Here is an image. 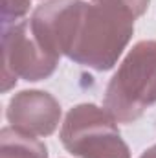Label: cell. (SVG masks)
Listing matches in <instances>:
<instances>
[{"label":"cell","mask_w":156,"mask_h":158,"mask_svg":"<svg viewBox=\"0 0 156 158\" xmlns=\"http://www.w3.org/2000/svg\"><path fill=\"white\" fill-rule=\"evenodd\" d=\"M31 0H2V26L17 24L28 11H30Z\"/></svg>","instance_id":"cell-8"},{"label":"cell","mask_w":156,"mask_h":158,"mask_svg":"<svg viewBox=\"0 0 156 158\" xmlns=\"http://www.w3.org/2000/svg\"><path fill=\"white\" fill-rule=\"evenodd\" d=\"M151 0H90L79 26L68 59L105 72L114 68L132 39L134 20L140 19Z\"/></svg>","instance_id":"cell-1"},{"label":"cell","mask_w":156,"mask_h":158,"mask_svg":"<svg viewBox=\"0 0 156 158\" xmlns=\"http://www.w3.org/2000/svg\"><path fill=\"white\" fill-rule=\"evenodd\" d=\"M156 103V40H140L110 77L103 109L117 123H132Z\"/></svg>","instance_id":"cell-2"},{"label":"cell","mask_w":156,"mask_h":158,"mask_svg":"<svg viewBox=\"0 0 156 158\" xmlns=\"http://www.w3.org/2000/svg\"><path fill=\"white\" fill-rule=\"evenodd\" d=\"M116 123L105 109L81 103L68 110L59 138L76 158H130L129 145Z\"/></svg>","instance_id":"cell-3"},{"label":"cell","mask_w":156,"mask_h":158,"mask_svg":"<svg viewBox=\"0 0 156 158\" xmlns=\"http://www.w3.org/2000/svg\"><path fill=\"white\" fill-rule=\"evenodd\" d=\"M83 0H50L40 4L30 19V28L39 44L53 57L70 55L84 15Z\"/></svg>","instance_id":"cell-5"},{"label":"cell","mask_w":156,"mask_h":158,"mask_svg":"<svg viewBox=\"0 0 156 158\" xmlns=\"http://www.w3.org/2000/svg\"><path fill=\"white\" fill-rule=\"evenodd\" d=\"M0 158H48V149L35 136L9 125L0 131Z\"/></svg>","instance_id":"cell-7"},{"label":"cell","mask_w":156,"mask_h":158,"mask_svg":"<svg viewBox=\"0 0 156 158\" xmlns=\"http://www.w3.org/2000/svg\"><path fill=\"white\" fill-rule=\"evenodd\" d=\"M59 64V57L50 55L35 39L30 20L6 26L2 30V90L7 92L17 79L40 81L50 77Z\"/></svg>","instance_id":"cell-4"},{"label":"cell","mask_w":156,"mask_h":158,"mask_svg":"<svg viewBox=\"0 0 156 158\" xmlns=\"http://www.w3.org/2000/svg\"><path fill=\"white\" fill-rule=\"evenodd\" d=\"M6 118L17 131L31 136H50L61 123V105L48 92L20 90L9 99Z\"/></svg>","instance_id":"cell-6"},{"label":"cell","mask_w":156,"mask_h":158,"mask_svg":"<svg viewBox=\"0 0 156 158\" xmlns=\"http://www.w3.org/2000/svg\"><path fill=\"white\" fill-rule=\"evenodd\" d=\"M140 158H156V145L149 147L147 151H143V153L140 155Z\"/></svg>","instance_id":"cell-9"}]
</instances>
